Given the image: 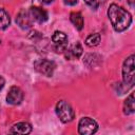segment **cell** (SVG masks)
Returning a JSON list of instances; mask_svg holds the SVG:
<instances>
[{"mask_svg":"<svg viewBox=\"0 0 135 135\" xmlns=\"http://www.w3.org/2000/svg\"><path fill=\"white\" fill-rule=\"evenodd\" d=\"M105 1H107V0H84V2H85L90 7L94 8V9H96V8H98V7H100V6H102V5L105 3Z\"/></svg>","mask_w":135,"mask_h":135,"instance_id":"obj_16","label":"cell"},{"mask_svg":"<svg viewBox=\"0 0 135 135\" xmlns=\"http://www.w3.org/2000/svg\"><path fill=\"white\" fill-rule=\"evenodd\" d=\"M16 22L17 24L23 28V30H27L32 26V23H33V19L28 13V11H25V9H21L17 16H16Z\"/></svg>","mask_w":135,"mask_h":135,"instance_id":"obj_8","label":"cell"},{"mask_svg":"<svg viewBox=\"0 0 135 135\" xmlns=\"http://www.w3.org/2000/svg\"><path fill=\"white\" fill-rule=\"evenodd\" d=\"M78 2V0H63V3L65 5H69V6H73V5H76Z\"/></svg>","mask_w":135,"mask_h":135,"instance_id":"obj_17","label":"cell"},{"mask_svg":"<svg viewBox=\"0 0 135 135\" xmlns=\"http://www.w3.org/2000/svg\"><path fill=\"white\" fill-rule=\"evenodd\" d=\"M0 43H1V41H0Z\"/></svg>","mask_w":135,"mask_h":135,"instance_id":"obj_21","label":"cell"},{"mask_svg":"<svg viewBox=\"0 0 135 135\" xmlns=\"http://www.w3.org/2000/svg\"><path fill=\"white\" fill-rule=\"evenodd\" d=\"M23 100V92L20 88L14 85V86H11L7 95H6V101L7 103L9 104H13V105H17V104H20L21 101Z\"/></svg>","mask_w":135,"mask_h":135,"instance_id":"obj_7","label":"cell"},{"mask_svg":"<svg viewBox=\"0 0 135 135\" xmlns=\"http://www.w3.org/2000/svg\"><path fill=\"white\" fill-rule=\"evenodd\" d=\"M56 114L59 117V119L63 122V123H68L71 122L74 118H75V112L72 108V105L65 101V100H60L57 102L56 104Z\"/></svg>","mask_w":135,"mask_h":135,"instance_id":"obj_3","label":"cell"},{"mask_svg":"<svg viewBox=\"0 0 135 135\" xmlns=\"http://www.w3.org/2000/svg\"><path fill=\"white\" fill-rule=\"evenodd\" d=\"M82 46L79 42L71 45L69 49H66L64 51V56L68 60H73V59H77L82 55Z\"/></svg>","mask_w":135,"mask_h":135,"instance_id":"obj_10","label":"cell"},{"mask_svg":"<svg viewBox=\"0 0 135 135\" xmlns=\"http://www.w3.org/2000/svg\"><path fill=\"white\" fill-rule=\"evenodd\" d=\"M34 68L40 74L46 77H52L54 74L55 68H56V63L47 59H38L34 62Z\"/></svg>","mask_w":135,"mask_h":135,"instance_id":"obj_5","label":"cell"},{"mask_svg":"<svg viewBox=\"0 0 135 135\" xmlns=\"http://www.w3.org/2000/svg\"><path fill=\"white\" fill-rule=\"evenodd\" d=\"M135 111V107H134V94L131 93L127 99L123 102V113L126 115H131L133 114Z\"/></svg>","mask_w":135,"mask_h":135,"instance_id":"obj_13","label":"cell"},{"mask_svg":"<svg viewBox=\"0 0 135 135\" xmlns=\"http://www.w3.org/2000/svg\"><path fill=\"white\" fill-rule=\"evenodd\" d=\"M52 41L54 42V49L57 53H63L68 46V36L61 31H55L52 36Z\"/></svg>","mask_w":135,"mask_h":135,"instance_id":"obj_6","label":"cell"},{"mask_svg":"<svg viewBox=\"0 0 135 135\" xmlns=\"http://www.w3.org/2000/svg\"><path fill=\"white\" fill-rule=\"evenodd\" d=\"M42 1H43V3H45V4H49V3L53 2L54 0H42Z\"/></svg>","mask_w":135,"mask_h":135,"instance_id":"obj_20","label":"cell"},{"mask_svg":"<svg viewBox=\"0 0 135 135\" xmlns=\"http://www.w3.org/2000/svg\"><path fill=\"white\" fill-rule=\"evenodd\" d=\"M4 84H5V80H4V78L2 76H0V91L4 88Z\"/></svg>","mask_w":135,"mask_h":135,"instance_id":"obj_18","label":"cell"},{"mask_svg":"<svg viewBox=\"0 0 135 135\" xmlns=\"http://www.w3.org/2000/svg\"><path fill=\"white\" fill-rule=\"evenodd\" d=\"M28 13H30L33 21H36L38 23H43L49 18L47 12L39 6H31L28 9Z\"/></svg>","mask_w":135,"mask_h":135,"instance_id":"obj_9","label":"cell"},{"mask_svg":"<svg viewBox=\"0 0 135 135\" xmlns=\"http://www.w3.org/2000/svg\"><path fill=\"white\" fill-rule=\"evenodd\" d=\"M128 3H129V5H130L131 7H134V5H135V0H128Z\"/></svg>","mask_w":135,"mask_h":135,"instance_id":"obj_19","label":"cell"},{"mask_svg":"<svg viewBox=\"0 0 135 135\" xmlns=\"http://www.w3.org/2000/svg\"><path fill=\"white\" fill-rule=\"evenodd\" d=\"M108 17L111 21L113 28L116 32L126 31L132 22V17L130 13L116 3H112L108 8Z\"/></svg>","mask_w":135,"mask_h":135,"instance_id":"obj_1","label":"cell"},{"mask_svg":"<svg viewBox=\"0 0 135 135\" xmlns=\"http://www.w3.org/2000/svg\"><path fill=\"white\" fill-rule=\"evenodd\" d=\"M134 58L135 56L132 54L130 55L123 62L122 65V78L123 83L128 85L129 88H132L134 85L135 81V68H134Z\"/></svg>","mask_w":135,"mask_h":135,"instance_id":"obj_2","label":"cell"},{"mask_svg":"<svg viewBox=\"0 0 135 135\" xmlns=\"http://www.w3.org/2000/svg\"><path fill=\"white\" fill-rule=\"evenodd\" d=\"M100 39H101L100 34H98V33L90 34V35L86 37V39H85V44H86L88 46H90V47L96 46V45H98V44H99Z\"/></svg>","mask_w":135,"mask_h":135,"instance_id":"obj_15","label":"cell"},{"mask_svg":"<svg viewBox=\"0 0 135 135\" xmlns=\"http://www.w3.org/2000/svg\"><path fill=\"white\" fill-rule=\"evenodd\" d=\"M31 132H32V126L28 122H25V121L15 123L12 127V129L9 130V133L20 134V135H26V134H30Z\"/></svg>","mask_w":135,"mask_h":135,"instance_id":"obj_11","label":"cell"},{"mask_svg":"<svg viewBox=\"0 0 135 135\" xmlns=\"http://www.w3.org/2000/svg\"><path fill=\"white\" fill-rule=\"evenodd\" d=\"M70 20H71V22L73 23V25L78 31H81L82 30L83 24H84V21H83V17H82L81 13H79V12H72L71 15H70Z\"/></svg>","mask_w":135,"mask_h":135,"instance_id":"obj_12","label":"cell"},{"mask_svg":"<svg viewBox=\"0 0 135 135\" xmlns=\"http://www.w3.org/2000/svg\"><path fill=\"white\" fill-rule=\"evenodd\" d=\"M97 130L98 123L91 117H82L78 122V132L81 135H91Z\"/></svg>","mask_w":135,"mask_h":135,"instance_id":"obj_4","label":"cell"},{"mask_svg":"<svg viewBox=\"0 0 135 135\" xmlns=\"http://www.w3.org/2000/svg\"><path fill=\"white\" fill-rule=\"evenodd\" d=\"M11 23V17L4 8H0V30H5Z\"/></svg>","mask_w":135,"mask_h":135,"instance_id":"obj_14","label":"cell"}]
</instances>
